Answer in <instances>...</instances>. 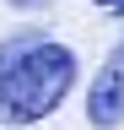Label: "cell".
<instances>
[{
  "label": "cell",
  "instance_id": "6da1fadb",
  "mask_svg": "<svg viewBox=\"0 0 124 130\" xmlns=\"http://www.w3.org/2000/svg\"><path fill=\"white\" fill-rule=\"evenodd\" d=\"M76 49L49 32H11L0 43V125H38L76 87Z\"/></svg>",
  "mask_w": 124,
  "mask_h": 130
},
{
  "label": "cell",
  "instance_id": "7a4b0ae2",
  "mask_svg": "<svg viewBox=\"0 0 124 130\" xmlns=\"http://www.w3.org/2000/svg\"><path fill=\"white\" fill-rule=\"evenodd\" d=\"M86 125L92 130H119L124 125V38L103 54L97 76L86 87Z\"/></svg>",
  "mask_w": 124,
  "mask_h": 130
},
{
  "label": "cell",
  "instance_id": "3957f363",
  "mask_svg": "<svg viewBox=\"0 0 124 130\" xmlns=\"http://www.w3.org/2000/svg\"><path fill=\"white\" fill-rule=\"evenodd\" d=\"M11 11H38V6H49V0H6Z\"/></svg>",
  "mask_w": 124,
  "mask_h": 130
},
{
  "label": "cell",
  "instance_id": "277c9868",
  "mask_svg": "<svg viewBox=\"0 0 124 130\" xmlns=\"http://www.w3.org/2000/svg\"><path fill=\"white\" fill-rule=\"evenodd\" d=\"M97 11H113V16H124V0H97Z\"/></svg>",
  "mask_w": 124,
  "mask_h": 130
}]
</instances>
